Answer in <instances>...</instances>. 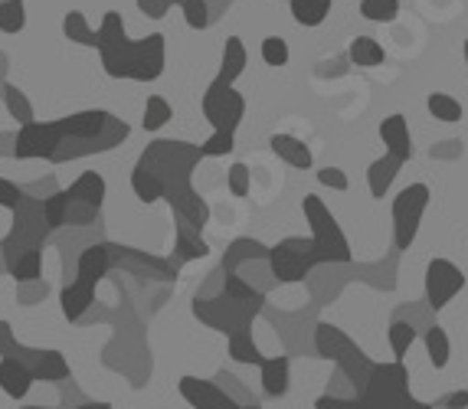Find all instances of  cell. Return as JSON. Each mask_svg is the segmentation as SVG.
Masks as SVG:
<instances>
[{"mask_svg":"<svg viewBox=\"0 0 468 409\" xmlns=\"http://www.w3.org/2000/svg\"><path fill=\"white\" fill-rule=\"evenodd\" d=\"M63 33L69 37V43L99 49V30H92L86 14H79V10H69V14L63 16Z\"/></svg>","mask_w":468,"mask_h":409,"instance_id":"obj_25","label":"cell"},{"mask_svg":"<svg viewBox=\"0 0 468 409\" xmlns=\"http://www.w3.org/2000/svg\"><path fill=\"white\" fill-rule=\"evenodd\" d=\"M318 184H321V187L341 190V194L351 187V181H347V173H344L341 167H321V171H318Z\"/></svg>","mask_w":468,"mask_h":409,"instance_id":"obj_41","label":"cell"},{"mask_svg":"<svg viewBox=\"0 0 468 409\" xmlns=\"http://www.w3.org/2000/svg\"><path fill=\"white\" fill-rule=\"evenodd\" d=\"M112 266H115V262H112V243L86 246V249L79 252L76 278H82V282H89V285H99L101 278L109 276Z\"/></svg>","mask_w":468,"mask_h":409,"instance_id":"obj_12","label":"cell"},{"mask_svg":"<svg viewBox=\"0 0 468 409\" xmlns=\"http://www.w3.org/2000/svg\"><path fill=\"white\" fill-rule=\"evenodd\" d=\"M203 158V151L197 144L187 142H154L148 144V151L141 154L138 167L154 177L165 187V200L171 204V210L184 220H190L194 226H207L210 220V206L207 200L190 187V171L197 167V161Z\"/></svg>","mask_w":468,"mask_h":409,"instance_id":"obj_1","label":"cell"},{"mask_svg":"<svg viewBox=\"0 0 468 409\" xmlns=\"http://www.w3.org/2000/svg\"><path fill=\"white\" fill-rule=\"evenodd\" d=\"M174 109L167 105V99H161V95H151L148 105H144V119H141V125H144V131H161V128L171 121Z\"/></svg>","mask_w":468,"mask_h":409,"instance_id":"obj_33","label":"cell"},{"mask_svg":"<svg viewBox=\"0 0 468 409\" xmlns=\"http://www.w3.org/2000/svg\"><path fill=\"white\" fill-rule=\"evenodd\" d=\"M462 288H465V276H462V268L455 262L432 259L426 266V301H430L432 311H442Z\"/></svg>","mask_w":468,"mask_h":409,"instance_id":"obj_9","label":"cell"},{"mask_svg":"<svg viewBox=\"0 0 468 409\" xmlns=\"http://www.w3.org/2000/svg\"><path fill=\"white\" fill-rule=\"evenodd\" d=\"M360 16L374 24H393L399 16V0H360Z\"/></svg>","mask_w":468,"mask_h":409,"instance_id":"obj_32","label":"cell"},{"mask_svg":"<svg viewBox=\"0 0 468 409\" xmlns=\"http://www.w3.org/2000/svg\"><path fill=\"white\" fill-rule=\"evenodd\" d=\"M318 249L314 239H282L279 246L269 249V268L275 282H302L314 266H318Z\"/></svg>","mask_w":468,"mask_h":409,"instance_id":"obj_5","label":"cell"},{"mask_svg":"<svg viewBox=\"0 0 468 409\" xmlns=\"http://www.w3.org/2000/svg\"><path fill=\"white\" fill-rule=\"evenodd\" d=\"M7 272L16 278V285L39 282V276H43V252H24L20 259L10 262Z\"/></svg>","mask_w":468,"mask_h":409,"instance_id":"obj_29","label":"cell"},{"mask_svg":"<svg viewBox=\"0 0 468 409\" xmlns=\"http://www.w3.org/2000/svg\"><path fill=\"white\" fill-rule=\"evenodd\" d=\"M66 142V131H63V121H33V125H24L20 134H16L14 142V158L20 161H30V158H47L53 161V154L63 148Z\"/></svg>","mask_w":468,"mask_h":409,"instance_id":"obj_8","label":"cell"},{"mask_svg":"<svg viewBox=\"0 0 468 409\" xmlns=\"http://www.w3.org/2000/svg\"><path fill=\"white\" fill-rule=\"evenodd\" d=\"M30 409H43V406H30Z\"/></svg>","mask_w":468,"mask_h":409,"instance_id":"obj_51","label":"cell"},{"mask_svg":"<svg viewBox=\"0 0 468 409\" xmlns=\"http://www.w3.org/2000/svg\"><path fill=\"white\" fill-rule=\"evenodd\" d=\"M246 69V47H242L239 37H229L227 49H223V66H219V82H227V86H236V79L242 76Z\"/></svg>","mask_w":468,"mask_h":409,"instance_id":"obj_23","label":"cell"},{"mask_svg":"<svg viewBox=\"0 0 468 409\" xmlns=\"http://www.w3.org/2000/svg\"><path fill=\"white\" fill-rule=\"evenodd\" d=\"M302 210H304V220L312 223V239H314V249H318V259L351 262V246L344 239L341 226H337V220L331 216V210L324 206V200H321L318 194H304Z\"/></svg>","mask_w":468,"mask_h":409,"instance_id":"obj_4","label":"cell"},{"mask_svg":"<svg viewBox=\"0 0 468 409\" xmlns=\"http://www.w3.org/2000/svg\"><path fill=\"white\" fill-rule=\"evenodd\" d=\"M43 213H47V223L49 229H59L69 223V194L66 190H56L43 200Z\"/></svg>","mask_w":468,"mask_h":409,"instance_id":"obj_34","label":"cell"},{"mask_svg":"<svg viewBox=\"0 0 468 409\" xmlns=\"http://www.w3.org/2000/svg\"><path fill=\"white\" fill-rule=\"evenodd\" d=\"M39 299H47V282H43V278L16 288V301H20V305H33V301H39Z\"/></svg>","mask_w":468,"mask_h":409,"instance_id":"obj_42","label":"cell"},{"mask_svg":"<svg viewBox=\"0 0 468 409\" xmlns=\"http://www.w3.org/2000/svg\"><path fill=\"white\" fill-rule=\"evenodd\" d=\"M180 10H184V20H187L190 30H207L213 24L210 4L207 0H174Z\"/></svg>","mask_w":468,"mask_h":409,"instance_id":"obj_35","label":"cell"},{"mask_svg":"<svg viewBox=\"0 0 468 409\" xmlns=\"http://www.w3.org/2000/svg\"><path fill=\"white\" fill-rule=\"evenodd\" d=\"M259 370H262V390H266V396L289 393V357H266Z\"/></svg>","mask_w":468,"mask_h":409,"instance_id":"obj_21","label":"cell"},{"mask_svg":"<svg viewBox=\"0 0 468 409\" xmlns=\"http://www.w3.org/2000/svg\"><path fill=\"white\" fill-rule=\"evenodd\" d=\"M242 409H259V406H256V403H246V406H242Z\"/></svg>","mask_w":468,"mask_h":409,"instance_id":"obj_49","label":"cell"},{"mask_svg":"<svg viewBox=\"0 0 468 409\" xmlns=\"http://www.w3.org/2000/svg\"><path fill=\"white\" fill-rule=\"evenodd\" d=\"M27 26L24 0H4L0 4V33H20Z\"/></svg>","mask_w":468,"mask_h":409,"instance_id":"obj_36","label":"cell"},{"mask_svg":"<svg viewBox=\"0 0 468 409\" xmlns=\"http://www.w3.org/2000/svg\"><path fill=\"white\" fill-rule=\"evenodd\" d=\"M174 220H177V236H174V256H177L180 262L203 259V256L210 252V246H207V239L200 236V226H194V223L184 220V216H177V213H174Z\"/></svg>","mask_w":468,"mask_h":409,"instance_id":"obj_16","label":"cell"},{"mask_svg":"<svg viewBox=\"0 0 468 409\" xmlns=\"http://www.w3.org/2000/svg\"><path fill=\"white\" fill-rule=\"evenodd\" d=\"M171 7H174V0H138V10L144 16H151V20H161Z\"/></svg>","mask_w":468,"mask_h":409,"instance_id":"obj_45","label":"cell"},{"mask_svg":"<svg viewBox=\"0 0 468 409\" xmlns=\"http://www.w3.org/2000/svg\"><path fill=\"white\" fill-rule=\"evenodd\" d=\"M47 239H49V223H47V213H43V200L24 190V200L14 210V229L0 243V249L7 256V266L14 259H20L24 252H43Z\"/></svg>","mask_w":468,"mask_h":409,"instance_id":"obj_3","label":"cell"},{"mask_svg":"<svg viewBox=\"0 0 468 409\" xmlns=\"http://www.w3.org/2000/svg\"><path fill=\"white\" fill-rule=\"evenodd\" d=\"M10 357H20V361L33 370V377L37 380H49V383H56V380H69V363L63 361L59 351H30V347L16 344V351Z\"/></svg>","mask_w":468,"mask_h":409,"instance_id":"obj_11","label":"cell"},{"mask_svg":"<svg viewBox=\"0 0 468 409\" xmlns=\"http://www.w3.org/2000/svg\"><path fill=\"white\" fill-rule=\"evenodd\" d=\"M406 161L393 158V154H383V158H377L374 164L367 167V184H370V194H374L377 200L387 197V190H390L393 177L399 173V167H403Z\"/></svg>","mask_w":468,"mask_h":409,"instance_id":"obj_20","label":"cell"},{"mask_svg":"<svg viewBox=\"0 0 468 409\" xmlns=\"http://www.w3.org/2000/svg\"><path fill=\"white\" fill-rule=\"evenodd\" d=\"M314 347H318L321 357H328V361L335 363H347V357H360L357 347L347 341V334H344L341 328H335V324H318V330H314Z\"/></svg>","mask_w":468,"mask_h":409,"instance_id":"obj_13","label":"cell"},{"mask_svg":"<svg viewBox=\"0 0 468 409\" xmlns=\"http://www.w3.org/2000/svg\"><path fill=\"white\" fill-rule=\"evenodd\" d=\"M227 184H229V194L233 197H250V190H252V173L246 164H233L227 171Z\"/></svg>","mask_w":468,"mask_h":409,"instance_id":"obj_39","label":"cell"},{"mask_svg":"<svg viewBox=\"0 0 468 409\" xmlns=\"http://www.w3.org/2000/svg\"><path fill=\"white\" fill-rule=\"evenodd\" d=\"M177 390L194 409H242L239 400L229 396L227 390L219 386V380L210 383V380H200V377H180Z\"/></svg>","mask_w":468,"mask_h":409,"instance_id":"obj_10","label":"cell"},{"mask_svg":"<svg viewBox=\"0 0 468 409\" xmlns=\"http://www.w3.org/2000/svg\"><path fill=\"white\" fill-rule=\"evenodd\" d=\"M422 341H426V354H430L432 367H436V370L449 367V357H452V344H449V334H445V328L432 324V328H426Z\"/></svg>","mask_w":468,"mask_h":409,"instance_id":"obj_26","label":"cell"},{"mask_svg":"<svg viewBox=\"0 0 468 409\" xmlns=\"http://www.w3.org/2000/svg\"><path fill=\"white\" fill-rule=\"evenodd\" d=\"M426 109H430L432 119L442 121V125H455V121H462V102L449 92H430Z\"/></svg>","mask_w":468,"mask_h":409,"instance_id":"obj_28","label":"cell"},{"mask_svg":"<svg viewBox=\"0 0 468 409\" xmlns=\"http://www.w3.org/2000/svg\"><path fill=\"white\" fill-rule=\"evenodd\" d=\"M465 63H468V40H465Z\"/></svg>","mask_w":468,"mask_h":409,"instance_id":"obj_50","label":"cell"},{"mask_svg":"<svg viewBox=\"0 0 468 409\" xmlns=\"http://www.w3.org/2000/svg\"><path fill=\"white\" fill-rule=\"evenodd\" d=\"M203 158H227L229 151H233V134L229 131H213L207 142L200 144Z\"/></svg>","mask_w":468,"mask_h":409,"instance_id":"obj_40","label":"cell"},{"mask_svg":"<svg viewBox=\"0 0 468 409\" xmlns=\"http://www.w3.org/2000/svg\"><path fill=\"white\" fill-rule=\"evenodd\" d=\"M33 370L27 367L20 357H4L0 361V390L7 396H14V400H24L27 393H30L33 386Z\"/></svg>","mask_w":468,"mask_h":409,"instance_id":"obj_15","label":"cell"},{"mask_svg":"<svg viewBox=\"0 0 468 409\" xmlns=\"http://www.w3.org/2000/svg\"><path fill=\"white\" fill-rule=\"evenodd\" d=\"M442 409H468V390H455V393H445L442 400L436 403Z\"/></svg>","mask_w":468,"mask_h":409,"instance_id":"obj_46","label":"cell"},{"mask_svg":"<svg viewBox=\"0 0 468 409\" xmlns=\"http://www.w3.org/2000/svg\"><path fill=\"white\" fill-rule=\"evenodd\" d=\"M99 53L101 66L112 79L154 82L165 72V37L151 33L144 40H132L122 24V14L109 10L99 26Z\"/></svg>","mask_w":468,"mask_h":409,"instance_id":"obj_2","label":"cell"},{"mask_svg":"<svg viewBox=\"0 0 468 409\" xmlns=\"http://www.w3.org/2000/svg\"><path fill=\"white\" fill-rule=\"evenodd\" d=\"M4 102H7V111L14 115L16 121H20V128L24 125H33V109H30V102H27V95L20 92L16 86H4Z\"/></svg>","mask_w":468,"mask_h":409,"instance_id":"obj_37","label":"cell"},{"mask_svg":"<svg viewBox=\"0 0 468 409\" xmlns=\"http://www.w3.org/2000/svg\"><path fill=\"white\" fill-rule=\"evenodd\" d=\"M314 409H364V403H360V396H354V400H344V396H318L314 400Z\"/></svg>","mask_w":468,"mask_h":409,"instance_id":"obj_44","label":"cell"},{"mask_svg":"<svg viewBox=\"0 0 468 409\" xmlns=\"http://www.w3.org/2000/svg\"><path fill=\"white\" fill-rule=\"evenodd\" d=\"M16 351L14 344V330H10L7 321H0V357H10Z\"/></svg>","mask_w":468,"mask_h":409,"instance_id":"obj_47","label":"cell"},{"mask_svg":"<svg viewBox=\"0 0 468 409\" xmlns=\"http://www.w3.org/2000/svg\"><path fill=\"white\" fill-rule=\"evenodd\" d=\"M59 305H63L66 321H82V315L95 305V285L82 282V278H72L63 288V295H59Z\"/></svg>","mask_w":468,"mask_h":409,"instance_id":"obj_17","label":"cell"},{"mask_svg":"<svg viewBox=\"0 0 468 409\" xmlns=\"http://www.w3.org/2000/svg\"><path fill=\"white\" fill-rule=\"evenodd\" d=\"M76 409H112V406L99 400V403H82V406H76Z\"/></svg>","mask_w":468,"mask_h":409,"instance_id":"obj_48","label":"cell"},{"mask_svg":"<svg viewBox=\"0 0 468 409\" xmlns=\"http://www.w3.org/2000/svg\"><path fill=\"white\" fill-rule=\"evenodd\" d=\"M72 204H89L95 210H101V200H105V177L95 171H86L72 187H66Z\"/></svg>","mask_w":468,"mask_h":409,"instance_id":"obj_19","label":"cell"},{"mask_svg":"<svg viewBox=\"0 0 468 409\" xmlns=\"http://www.w3.org/2000/svg\"><path fill=\"white\" fill-rule=\"evenodd\" d=\"M289 7L298 26H321L331 14V0H289Z\"/></svg>","mask_w":468,"mask_h":409,"instance_id":"obj_27","label":"cell"},{"mask_svg":"<svg viewBox=\"0 0 468 409\" xmlns=\"http://www.w3.org/2000/svg\"><path fill=\"white\" fill-rule=\"evenodd\" d=\"M262 59L272 69H282V66L289 63V43L282 40V37H266L262 40Z\"/></svg>","mask_w":468,"mask_h":409,"instance_id":"obj_38","label":"cell"},{"mask_svg":"<svg viewBox=\"0 0 468 409\" xmlns=\"http://www.w3.org/2000/svg\"><path fill=\"white\" fill-rule=\"evenodd\" d=\"M426 206H430V187L426 184H410L393 200V243H397L399 252L416 243V233H420Z\"/></svg>","mask_w":468,"mask_h":409,"instance_id":"obj_6","label":"cell"},{"mask_svg":"<svg viewBox=\"0 0 468 409\" xmlns=\"http://www.w3.org/2000/svg\"><path fill=\"white\" fill-rule=\"evenodd\" d=\"M246 259L269 262V246L256 243V239H236V243L227 249V256H223V272L233 276L236 268H239V262H246Z\"/></svg>","mask_w":468,"mask_h":409,"instance_id":"obj_22","label":"cell"},{"mask_svg":"<svg viewBox=\"0 0 468 409\" xmlns=\"http://www.w3.org/2000/svg\"><path fill=\"white\" fill-rule=\"evenodd\" d=\"M24 200V187H16L14 181H4L0 177V206H7V210H16Z\"/></svg>","mask_w":468,"mask_h":409,"instance_id":"obj_43","label":"cell"},{"mask_svg":"<svg viewBox=\"0 0 468 409\" xmlns=\"http://www.w3.org/2000/svg\"><path fill=\"white\" fill-rule=\"evenodd\" d=\"M387 338H390V351H393V357H397V363H403V357L410 354V347H413V341H416V324L393 321Z\"/></svg>","mask_w":468,"mask_h":409,"instance_id":"obj_31","label":"cell"},{"mask_svg":"<svg viewBox=\"0 0 468 409\" xmlns=\"http://www.w3.org/2000/svg\"><path fill=\"white\" fill-rule=\"evenodd\" d=\"M203 115H207V121L213 125V131L236 134L242 115H246V102H242V95L236 92L233 86L213 79L210 89L203 92Z\"/></svg>","mask_w":468,"mask_h":409,"instance_id":"obj_7","label":"cell"},{"mask_svg":"<svg viewBox=\"0 0 468 409\" xmlns=\"http://www.w3.org/2000/svg\"><path fill=\"white\" fill-rule=\"evenodd\" d=\"M229 357L239 361V363H256V367H262V361H266V357L259 354V347H256V341H252L250 328L236 330L233 338H229Z\"/></svg>","mask_w":468,"mask_h":409,"instance_id":"obj_30","label":"cell"},{"mask_svg":"<svg viewBox=\"0 0 468 409\" xmlns=\"http://www.w3.org/2000/svg\"><path fill=\"white\" fill-rule=\"evenodd\" d=\"M380 138H383V148L387 154L399 161H410L413 158V138H410V121L406 115H387L380 121Z\"/></svg>","mask_w":468,"mask_h":409,"instance_id":"obj_14","label":"cell"},{"mask_svg":"<svg viewBox=\"0 0 468 409\" xmlns=\"http://www.w3.org/2000/svg\"><path fill=\"white\" fill-rule=\"evenodd\" d=\"M0 4H4V0H0Z\"/></svg>","mask_w":468,"mask_h":409,"instance_id":"obj_52","label":"cell"},{"mask_svg":"<svg viewBox=\"0 0 468 409\" xmlns=\"http://www.w3.org/2000/svg\"><path fill=\"white\" fill-rule=\"evenodd\" d=\"M347 56H351V63L360 66V69H374V66H383V59H387V53H383V47L374 37H354Z\"/></svg>","mask_w":468,"mask_h":409,"instance_id":"obj_24","label":"cell"},{"mask_svg":"<svg viewBox=\"0 0 468 409\" xmlns=\"http://www.w3.org/2000/svg\"><path fill=\"white\" fill-rule=\"evenodd\" d=\"M269 148H272V154H279L285 164L298 167V171H308V167H312V151H308L304 142H298L295 134H272V138H269Z\"/></svg>","mask_w":468,"mask_h":409,"instance_id":"obj_18","label":"cell"}]
</instances>
